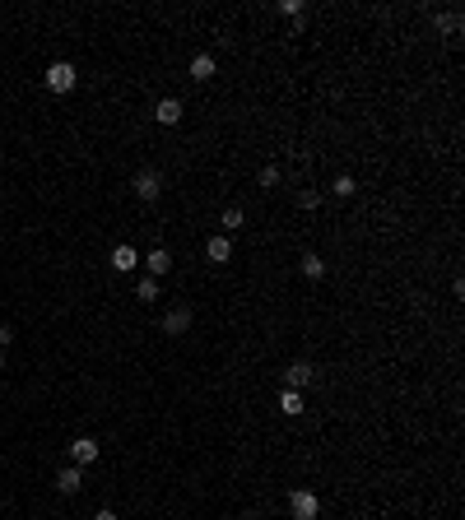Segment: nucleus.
Returning a JSON list of instances; mask_svg holds the SVG:
<instances>
[{"instance_id":"obj_3","label":"nucleus","mask_w":465,"mask_h":520,"mask_svg":"<svg viewBox=\"0 0 465 520\" xmlns=\"http://www.w3.org/2000/svg\"><path fill=\"white\" fill-rule=\"evenodd\" d=\"M130 186H135V196L144 200V205H149V200H158V196H163V177H158L154 168L135 172V182H130Z\"/></svg>"},{"instance_id":"obj_14","label":"nucleus","mask_w":465,"mask_h":520,"mask_svg":"<svg viewBox=\"0 0 465 520\" xmlns=\"http://www.w3.org/2000/svg\"><path fill=\"white\" fill-rule=\"evenodd\" d=\"M303 275H307V279H326V260L316 256V251H307V256H303Z\"/></svg>"},{"instance_id":"obj_13","label":"nucleus","mask_w":465,"mask_h":520,"mask_svg":"<svg viewBox=\"0 0 465 520\" xmlns=\"http://www.w3.org/2000/svg\"><path fill=\"white\" fill-rule=\"evenodd\" d=\"M242 223H247V214H242L237 205H228V209H223V218H219V228H223V232H237Z\"/></svg>"},{"instance_id":"obj_7","label":"nucleus","mask_w":465,"mask_h":520,"mask_svg":"<svg viewBox=\"0 0 465 520\" xmlns=\"http://www.w3.org/2000/svg\"><path fill=\"white\" fill-rule=\"evenodd\" d=\"M144 270H149V279L168 275V270H172V251H168V246H154V251L144 256Z\"/></svg>"},{"instance_id":"obj_18","label":"nucleus","mask_w":465,"mask_h":520,"mask_svg":"<svg viewBox=\"0 0 465 520\" xmlns=\"http://www.w3.org/2000/svg\"><path fill=\"white\" fill-rule=\"evenodd\" d=\"M298 205H303V209H316V205H321V191H316V186H303V191H298Z\"/></svg>"},{"instance_id":"obj_19","label":"nucleus","mask_w":465,"mask_h":520,"mask_svg":"<svg viewBox=\"0 0 465 520\" xmlns=\"http://www.w3.org/2000/svg\"><path fill=\"white\" fill-rule=\"evenodd\" d=\"M275 10H279L284 19H298V15H303V0H279Z\"/></svg>"},{"instance_id":"obj_21","label":"nucleus","mask_w":465,"mask_h":520,"mask_svg":"<svg viewBox=\"0 0 465 520\" xmlns=\"http://www.w3.org/2000/svg\"><path fill=\"white\" fill-rule=\"evenodd\" d=\"M5 344H15V330H10V325H0V349H5Z\"/></svg>"},{"instance_id":"obj_17","label":"nucleus","mask_w":465,"mask_h":520,"mask_svg":"<svg viewBox=\"0 0 465 520\" xmlns=\"http://www.w3.org/2000/svg\"><path fill=\"white\" fill-rule=\"evenodd\" d=\"M135 297H140V302H154V297H158V279L144 275V279L135 284Z\"/></svg>"},{"instance_id":"obj_12","label":"nucleus","mask_w":465,"mask_h":520,"mask_svg":"<svg viewBox=\"0 0 465 520\" xmlns=\"http://www.w3.org/2000/svg\"><path fill=\"white\" fill-rule=\"evenodd\" d=\"M191 79H214V56H210V51H201V56H196V61H191Z\"/></svg>"},{"instance_id":"obj_20","label":"nucleus","mask_w":465,"mask_h":520,"mask_svg":"<svg viewBox=\"0 0 465 520\" xmlns=\"http://www.w3.org/2000/svg\"><path fill=\"white\" fill-rule=\"evenodd\" d=\"M279 182V168H261V186H275Z\"/></svg>"},{"instance_id":"obj_9","label":"nucleus","mask_w":465,"mask_h":520,"mask_svg":"<svg viewBox=\"0 0 465 520\" xmlns=\"http://www.w3.org/2000/svg\"><path fill=\"white\" fill-rule=\"evenodd\" d=\"M154 121L158 125H177L182 121V103H177V98H163V103L154 107Z\"/></svg>"},{"instance_id":"obj_16","label":"nucleus","mask_w":465,"mask_h":520,"mask_svg":"<svg viewBox=\"0 0 465 520\" xmlns=\"http://www.w3.org/2000/svg\"><path fill=\"white\" fill-rule=\"evenodd\" d=\"M330 191H335V196H340V200H349V196H354V191H358V182H354V177H349V172H340V177L330 182Z\"/></svg>"},{"instance_id":"obj_5","label":"nucleus","mask_w":465,"mask_h":520,"mask_svg":"<svg viewBox=\"0 0 465 520\" xmlns=\"http://www.w3.org/2000/svg\"><path fill=\"white\" fill-rule=\"evenodd\" d=\"M312 363H289V372H284V390H303V385H312Z\"/></svg>"},{"instance_id":"obj_1","label":"nucleus","mask_w":465,"mask_h":520,"mask_svg":"<svg viewBox=\"0 0 465 520\" xmlns=\"http://www.w3.org/2000/svg\"><path fill=\"white\" fill-rule=\"evenodd\" d=\"M289 516L294 520H316L321 516V497H316L312 488H294L289 492Z\"/></svg>"},{"instance_id":"obj_2","label":"nucleus","mask_w":465,"mask_h":520,"mask_svg":"<svg viewBox=\"0 0 465 520\" xmlns=\"http://www.w3.org/2000/svg\"><path fill=\"white\" fill-rule=\"evenodd\" d=\"M42 79H46V89H51V93H70V89L79 84V70H75L70 61H51Z\"/></svg>"},{"instance_id":"obj_15","label":"nucleus","mask_w":465,"mask_h":520,"mask_svg":"<svg viewBox=\"0 0 465 520\" xmlns=\"http://www.w3.org/2000/svg\"><path fill=\"white\" fill-rule=\"evenodd\" d=\"M279 409L289 413V418H298V413H303V395H298V390H284V395H279Z\"/></svg>"},{"instance_id":"obj_11","label":"nucleus","mask_w":465,"mask_h":520,"mask_svg":"<svg viewBox=\"0 0 465 520\" xmlns=\"http://www.w3.org/2000/svg\"><path fill=\"white\" fill-rule=\"evenodd\" d=\"M56 488H61L65 497H75V492L84 488V474H79V465H70V469H61V478H56Z\"/></svg>"},{"instance_id":"obj_6","label":"nucleus","mask_w":465,"mask_h":520,"mask_svg":"<svg viewBox=\"0 0 465 520\" xmlns=\"http://www.w3.org/2000/svg\"><path fill=\"white\" fill-rule=\"evenodd\" d=\"M140 265V251L130 242H121V246H112V270H121V275H130Z\"/></svg>"},{"instance_id":"obj_23","label":"nucleus","mask_w":465,"mask_h":520,"mask_svg":"<svg viewBox=\"0 0 465 520\" xmlns=\"http://www.w3.org/2000/svg\"><path fill=\"white\" fill-rule=\"evenodd\" d=\"M0 372H5V353H0Z\"/></svg>"},{"instance_id":"obj_4","label":"nucleus","mask_w":465,"mask_h":520,"mask_svg":"<svg viewBox=\"0 0 465 520\" xmlns=\"http://www.w3.org/2000/svg\"><path fill=\"white\" fill-rule=\"evenodd\" d=\"M98 456H103V446L93 442V437H75V442H70V460H75L79 469H84V465H93Z\"/></svg>"},{"instance_id":"obj_22","label":"nucleus","mask_w":465,"mask_h":520,"mask_svg":"<svg viewBox=\"0 0 465 520\" xmlns=\"http://www.w3.org/2000/svg\"><path fill=\"white\" fill-rule=\"evenodd\" d=\"M93 520H117V511H108V506H103V511H98Z\"/></svg>"},{"instance_id":"obj_10","label":"nucleus","mask_w":465,"mask_h":520,"mask_svg":"<svg viewBox=\"0 0 465 520\" xmlns=\"http://www.w3.org/2000/svg\"><path fill=\"white\" fill-rule=\"evenodd\" d=\"M205 256L214 260V265H223V260L232 256V242H228V237H223V232H214V237L205 242Z\"/></svg>"},{"instance_id":"obj_8","label":"nucleus","mask_w":465,"mask_h":520,"mask_svg":"<svg viewBox=\"0 0 465 520\" xmlns=\"http://www.w3.org/2000/svg\"><path fill=\"white\" fill-rule=\"evenodd\" d=\"M163 330L168 335H186L191 330V306H172L168 316H163Z\"/></svg>"}]
</instances>
